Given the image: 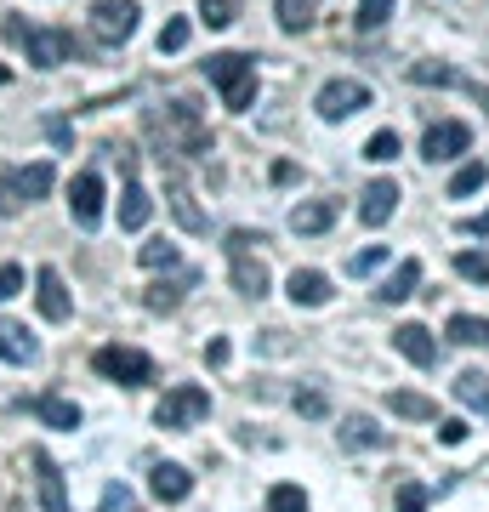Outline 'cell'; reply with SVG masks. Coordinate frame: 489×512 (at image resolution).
I'll list each match as a JSON object with an SVG mask.
<instances>
[{
  "mask_svg": "<svg viewBox=\"0 0 489 512\" xmlns=\"http://www.w3.org/2000/svg\"><path fill=\"white\" fill-rule=\"evenodd\" d=\"M97 376H109V382H120V387H143V382H154V359L148 353H137V348H97Z\"/></svg>",
  "mask_w": 489,
  "mask_h": 512,
  "instance_id": "6",
  "label": "cell"
},
{
  "mask_svg": "<svg viewBox=\"0 0 489 512\" xmlns=\"http://www.w3.org/2000/svg\"><path fill=\"white\" fill-rule=\"evenodd\" d=\"M268 512H308V495L296 484H273L268 490Z\"/></svg>",
  "mask_w": 489,
  "mask_h": 512,
  "instance_id": "32",
  "label": "cell"
},
{
  "mask_svg": "<svg viewBox=\"0 0 489 512\" xmlns=\"http://www.w3.org/2000/svg\"><path fill=\"white\" fill-rule=\"evenodd\" d=\"M143 268H154V274H160V268H177V245H171V239H154V245H143Z\"/></svg>",
  "mask_w": 489,
  "mask_h": 512,
  "instance_id": "35",
  "label": "cell"
},
{
  "mask_svg": "<svg viewBox=\"0 0 489 512\" xmlns=\"http://www.w3.org/2000/svg\"><path fill=\"white\" fill-rule=\"evenodd\" d=\"M342 444H347V450H387L393 439H387V433H381L370 416H353V421L342 427Z\"/></svg>",
  "mask_w": 489,
  "mask_h": 512,
  "instance_id": "22",
  "label": "cell"
},
{
  "mask_svg": "<svg viewBox=\"0 0 489 512\" xmlns=\"http://www.w3.org/2000/svg\"><path fill=\"white\" fill-rule=\"evenodd\" d=\"M228 353H234V348H228L222 336H211V342H205V365H211V370H222V365H228Z\"/></svg>",
  "mask_w": 489,
  "mask_h": 512,
  "instance_id": "45",
  "label": "cell"
},
{
  "mask_svg": "<svg viewBox=\"0 0 489 512\" xmlns=\"http://www.w3.org/2000/svg\"><path fill=\"white\" fill-rule=\"evenodd\" d=\"M484 183H489V165H484V160H467V165L450 177V200H467V194H478Z\"/></svg>",
  "mask_w": 489,
  "mask_h": 512,
  "instance_id": "28",
  "label": "cell"
},
{
  "mask_svg": "<svg viewBox=\"0 0 489 512\" xmlns=\"http://www.w3.org/2000/svg\"><path fill=\"white\" fill-rule=\"evenodd\" d=\"M143 308H148V313H177V308H182V285H148V291H143Z\"/></svg>",
  "mask_w": 489,
  "mask_h": 512,
  "instance_id": "30",
  "label": "cell"
},
{
  "mask_svg": "<svg viewBox=\"0 0 489 512\" xmlns=\"http://www.w3.org/2000/svg\"><path fill=\"white\" fill-rule=\"evenodd\" d=\"M148 211H154V200L143 194V183H126V194H120V228H148Z\"/></svg>",
  "mask_w": 489,
  "mask_h": 512,
  "instance_id": "23",
  "label": "cell"
},
{
  "mask_svg": "<svg viewBox=\"0 0 489 512\" xmlns=\"http://www.w3.org/2000/svg\"><path fill=\"white\" fill-rule=\"evenodd\" d=\"M6 80H12V69H6V63H0V86H6Z\"/></svg>",
  "mask_w": 489,
  "mask_h": 512,
  "instance_id": "48",
  "label": "cell"
},
{
  "mask_svg": "<svg viewBox=\"0 0 489 512\" xmlns=\"http://www.w3.org/2000/svg\"><path fill=\"white\" fill-rule=\"evenodd\" d=\"M290 302H296V308H325L330 279L319 274V268H296V274H290Z\"/></svg>",
  "mask_w": 489,
  "mask_h": 512,
  "instance_id": "17",
  "label": "cell"
},
{
  "mask_svg": "<svg viewBox=\"0 0 489 512\" xmlns=\"http://www.w3.org/2000/svg\"><path fill=\"white\" fill-rule=\"evenodd\" d=\"M205 416H211V393L194 387V382L171 387L160 399V410H154V421H160L165 433H182V427H194V421H205Z\"/></svg>",
  "mask_w": 489,
  "mask_h": 512,
  "instance_id": "4",
  "label": "cell"
},
{
  "mask_svg": "<svg viewBox=\"0 0 489 512\" xmlns=\"http://www.w3.org/2000/svg\"><path fill=\"white\" fill-rule=\"evenodd\" d=\"M455 399L467 404V410H484L489 416V376L484 370H461V376H455Z\"/></svg>",
  "mask_w": 489,
  "mask_h": 512,
  "instance_id": "24",
  "label": "cell"
},
{
  "mask_svg": "<svg viewBox=\"0 0 489 512\" xmlns=\"http://www.w3.org/2000/svg\"><path fill=\"white\" fill-rule=\"evenodd\" d=\"M393 23V0H359V29H381Z\"/></svg>",
  "mask_w": 489,
  "mask_h": 512,
  "instance_id": "40",
  "label": "cell"
},
{
  "mask_svg": "<svg viewBox=\"0 0 489 512\" xmlns=\"http://www.w3.org/2000/svg\"><path fill=\"white\" fill-rule=\"evenodd\" d=\"M35 302H40V319H52V325H63V319L74 313L69 285H63L57 268H40V274H35Z\"/></svg>",
  "mask_w": 489,
  "mask_h": 512,
  "instance_id": "10",
  "label": "cell"
},
{
  "mask_svg": "<svg viewBox=\"0 0 489 512\" xmlns=\"http://www.w3.org/2000/svg\"><path fill=\"white\" fill-rule=\"evenodd\" d=\"M330 222H336V205L330 200H308V205L290 211V228H296V234H325Z\"/></svg>",
  "mask_w": 489,
  "mask_h": 512,
  "instance_id": "20",
  "label": "cell"
},
{
  "mask_svg": "<svg viewBox=\"0 0 489 512\" xmlns=\"http://www.w3.org/2000/svg\"><path fill=\"white\" fill-rule=\"evenodd\" d=\"M234 291L239 296H268V262L262 256H234Z\"/></svg>",
  "mask_w": 489,
  "mask_h": 512,
  "instance_id": "18",
  "label": "cell"
},
{
  "mask_svg": "<svg viewBox=\"0 0 489 512\" xmlns=\"http://www.w3.org/2000/svg\"><path fill=\"white\" fill-rule=\"evenodd\" d=\"M461 234H489V211H484V217H467V222H461Z\"/></svg>",
  "mask_w": 489,
  "mask_h": 512,
  "instance_id": "47",
  "label": "cell"
},
{
  "mask_svg": "<svg viewBox=\"0 0 489 512\" xmlns=\"http://www.w3.org/2000/svg\"><path fill=\"white\" fill-rule=\"evenodd\" d=\"M290 404H296V416H308V421H325L330 416V399L319 393V387H296V399H290Z\"/></svg>",
  "mask_w": 489,
  "mask_h": 512,
  "instance_id": "31",
  "label": "cell"
},
{
  "mask_svg": "<svg viewBox=\"0 0 489 512\" xmlns=\"http://www.w3.org/2000/svg\"><path fill=\"white\" fill-rule=\"evenodd\" d=\"M137 18H143L137 0H97L91 6V35L103 40V46H126L137 35Z\"/></svg>",
  "mask_w": 489,
  "mask_h": 512,
  "instance_id": "5",
  "label": "cell"
},
{
  "mask_svg": "<svg viewBox=\"0 0 489 512\" xmlns=\"http://www.w3.org/2000/svg\"><path fill=\"white\" fill-rule=\"evenodd\" d=\"M399 512H427V484H399Z\"/></svg>",
  "mask_w": 489,
  "mask_h": 512,
  "instance_id": "42",
  "label": "cell"
},
{
  "mask_svg": "<svg viewBox=\"0 0 489 512\" xmlns=\"http://www.w3.org/2000/svg\"><path fill=\"white\" fill-rule=\"evenodd\" d=\"M69 211H74L80 228H97V222H103V177H97V171H80L69 183Z\"/></svg>",
  "mask_w": 489,
  "mask_h": 512,
  "instance_id": "9",
  "label": "cell"
},
{
  "mask_svg": "<svg viewBox=\"0 0 489 512\" xmlns=\"http://www.w3.org/2000/svg\"><path fill=\"white\" fill-rule=\"evenodd\" d=\"M171 211H177V222L188 228V234H205V211L194 205V194H188L182 183H171Z\"/></svg>",
  "mask_w": 489,
  "mask_h": 512,
  "instance_id": "27",
  "label": "cell"
},
{
  "mask_svg": "<svg viewBox=\"0 0 489 512\" xmlns=\"http://www.w3.org/2000/svg\"><path fill=\"white\" fill-rule=\"evenodd\" d=\"M393 416H404V421H438V404L421 399V393H393Z\"/></svg>",
  "mask_w": 489,
  "mask_h": 512,
  "instance_id": "29",
  "label": "cell"
},
{
  "mask_svg": "<svg viewBox=\"0 0 489 512\" xmlns=\"http://www.w3.org/2000/svg\"><path fill=\"white\" fill-rule=\"evenodd\" d=\"M0 359H6V365H35L40 342L29 336V325H18V319H0Z\"/></svg>",
  "mask_w": 489,
  "mask_h": 512,
  "instance_id": "13",
  "label": "cell"
},
{
  "mask_svg": "<svg viewBox=\"0 0 489 512\" xmlns=\"http://www.w3.org/2000/svg\"><path fill=\"white\" fill-rule=\"evenodd\" d=\"M23 211V200H18V188H12V171L0 177V217H18Z\"/></svg>",
  "mask_w": 489,
  "mask_h": 512,
  "instance_id": "43",
  "label": "cell"
},
{
  "mask_svg": "<svg viewBox=\"0 0 489 512\" xmlns=\"http://www.w3.org/2000/svg\"><path fill=\"white\" fill-rule=\"evenodd\" d=\"M381 262H387V245H364V251L353 256V262H347V274H353V279H364V274H376Z\"/></svg>",
  "mask_w": 489,
  "mask_h": 512,
  "instance_id": "39",
  "label": "cell"
},
{
  "mask_svg": "<svg viewBox=\"0 0 489 512\" xmlns=\"http://www.w3.org/2000/svg\"><path fill=\"white\" fill-rule=\"evenodd\" d=\"M234 18H239V0H200V23H211V29H228Z\"/></svg>",
  "mask_w": 489,
  "mask_h": 512,
  "instance_id": "33",
  "label": "cell"
},
{
  "mask_svg": "<svg viewBox=\"0 0 489 512\" xmlns=\"http://www.w3.org/2000/svg\"><path fill=\"white\" fill-rule=\"evenodd\" d=\"M273 12H279V29H308L313 18H319V0H273Z\"/></svg>",
  "mask_w": 489,
  "mask_h": 512,
  "instance_id": "26",
  "label": "cell"
},
{
  "mask_svg": "<svg viewBox=\"0 0 489 512\" xmlns=\"http://www.w3.org/2000/svg\"><path fill=\"white\" fill-rule=\"evenodd\" d=\"M438 444H467V421H461V416L438 421Z\"/></svg>",
  "mask_w": 489,
  "mask_h": 512,
  "instance_id": "44",
  "label": "cell"
},
{
  "mask_svg": "<svg viewBox=\"0 0 489 512\" xmlns=\"http://www.w3.org/2000/svg\"><path fill=\"white\" fill-rule=\"evenodd\" d=\"M399 211V183L393 177H376V183L364 188V200H359V217L370 222V228H381V222Z\"/></svg>",
  "mask_w": 489,
  "mask_h": 512,
  "instance_id": "12",
  "label": "cell"
},
{
  "mask_svg": "<svg viewBox=\"0 0 489 512\" xmlns=\"http://www.w3.org/2000/svg\"><path fill=\"white\" fill-rule=\"evenodd\" d=\"M416 285H421V262H416V256H404L399 274L387 279L376 296H381V302H410V296H416Z\"/></svg>",
  "mask_w": 489,
  "mask_h": 512,
  "instance_id": "21",
  "label": "cell"
},
{
  "mask_svg": "<svg viewBox=\"0 0 489 512\" xmlns=\"http://www.w3.org/2000/svg\"><path fill=\"white\" fill-rule=\"evenodd\" d=\"M148 131L160 143V160L165 154H211V126H205V114L194 97H177L160 114H148Z\"/></svg>",
  "mask_w": 489,
  "mask_h": 512,
  "instance_id": "1",
  "label": "cell"
},
{
  "mask_svg": "<svg viewBox=\"0 0 489 512\" xmlns=\"http://www.w3.org/2000/svg\"><path fill=\"white\" fill-rule=\"evenodd\" d=\"M205 74H211V86L222 92V103L234 114H245L256 103V57L245 52H217L211 63H205Z\"/></svg>",
  "mask_w": 489,
  "mask_h": 512,
  "instance_id": "2",
  "label": "cell"
},
{
  "mask_svg": "<svg viewBox=\"0 0 489 512\" xmlns=\"http://www.w3.org/2000/svg\"><path fill=\"white\" fill-rule=\"evenodd\" d=\"M6 40H12V46H23L35 69H57V63H69V57L80 52L69 29H29L23 18H12V23H6Z\"/></svg>",
  "mask_w": 489,
  "mask_h": 512,
  "instance_id": "3",
  "label": "cell"
},
{
  "mask_svg": "<svg viewBox=\"0 0 489 512\" xmlns=\"http://www.w3.org/2000/svg\"><path fill=\"white\" fill-rule=\"evenodd\" d=\"M472 148V131L461 126V120H438V126H427V137H421V160H455V154H467Z\"/></svg>",
  "mask_w": 489,
  "mask_h": 512,
  "instance_id": "8",
  "label": "cell"
},
{
  "mask_svg": "<svg viewBox=\"0 0 489 512\" xmlns=\"http://www.w3.org/2000/svg\"><path fill=\"white\" fill-rule=\"evenodd\" d=\"M450 342H461V348H489V319H478V313H455L450 319Z\"/></svg>",
  "mask_w": 489,
  "mask_h": 512,
  "instance_id": "25",
  "label": "cell"
},
{
  "mask_svg": "<svg viewBox=\"0 0 489 512\" xmlns=\"http://www.w3.org/2000/svg\"><path fill=\"white\" fill-rule=\"evenodd\" d=\"M29 410H35L46 427H57V433H74V427H80V404L63 399V393H40V399H29Z\"/></svg>",
  "mask_w": 489,
  "mask_h": 512,
  "instance_id": "15",
  "label": "cell"
},
{
  "mask_svg": "<svg viewBox=\"0 0 489 512\" xmlns=\"http://www.w3.org/2000/svg\"><path fill=\"white\" fill-rule=\"evenodd\" d=\"M148 490L160 495V501H188V495H194V473L177 467V461H160V467L148 473Z\"/></svg>",
  "mask_w": 489,
  "mask_h": 512,
  "instance_id": "14",
  "label": "cell"
},
{
  "mask_svg": "<svg viewBox=\"0 0 489 512\" xmlns=\"http://www.w3.org/2000/svg\"><path fill=\"white\" fill-rule=\"evenodd\" d=\"M313 109H319L330 126H336V120H347V114L370 109V86H364V80H330L325 92H319V103H313Z\"/></svg>",
  "mask_w": 489,
  "mask_h": 512,
  "instance_id": "7",
  "label": "cell"
},
{
  "mask_svg": "<svg viewBox=\"0 0 489 512\" xmlns=\"http://www.w3.org/2000/svg\"><path fill=\"white\" fill-rule=\"evenodd\" d=\"M46 131H52V143H57V148H69V143H74V126H69V120H52Z\"/></svg>",
  "mask_w": 489,
  "mask_h": 512,
  "instance_id": "46",
  "label": "cell"
},
{
  "mask_svg": "<svg viewBox=\"0 0 489 512\" xmlns=\"http://www.w3.org/2000/svg\"><path fill=\"white\" fill-rule=\"evenodd\" d=\"M12 188H18V200H46L52 194V165H18L12 171Z\"/></svg>",
  "mask_w": 489,
  "mask_h": 512,
  "instance_id": "19",
  "label": "cell"
},
{
  "mask_svg": "<svg viewBox=\"0 0 489 512\" xmlns=\"http://www.w3.org/2000/svg\"><path fill=\"white\" fill-rule=\"evenodd\" d=\"M393 348H399L410 365H421V370L438 359V342L427 336V325H399V330H393Z\"/></svg>",
  "mask_w": 489,
  "mask_h": 512,
  "instance_id": "16",
  "label": "cell"
},
{
  "mask_svg": "<svg viewBox=\"0 0 489 512\" xmlns=\"http://www.w3.org/2000/svg\"><path fill=\"white\" fill-rule=\"evenodd\" d=\"M410 80H421V86H461V74L444 69V63H416V69H410Z\"/></svg>",
  "mask_w": 489,
  "mask_h": 512,
  "instance_id": "36",
  "label": "cell"
},
{
  "mask_svg": "<svg viewBox=\"0 0 489 512\" xmlns=\"http://www.w3.org/2000/svg\"><path fill=\"white\" fill-rule=\"evenodd\" d=\"M35 461V484H40V512H69V490H63V473L46 450H29Z\"/></svg>",
  "mask_w": 489,
  "mask_h": 512,
  "instance_id": "11",
  "label": "cell"
},
{
  "mask_svg": "<svg viewBox=\"0 0 489 512\" xmlns=\"http://www.w3.org/2000/svg\"><path fill=\"white\" fill-rule=\"evenodd\" d=\"M364 160H376V165L399 160V131H376V137L364 143Z\"/></svg>",
  "mask_w": 489,
  "mask_h": 512,
  "instance_id": "34",
  "label": "cell"
},
{
  "mask_svg": "<svg viewBox=\"0 0 489 512\" xmlns=\"http://www.w3.org/2000/svg\"><path fill=\"white\" fill-rule=\"evenodd\" d=\"M188 35H194V23H188V18H171V23L160 29V57H165V52H182V46H188Z\"/></svg>",
  "mask_w": 489,
  "mask_h": 512,
  "instance_id": "38",
  "label": "cell"
},
{
  "mask_svg": "<svg viewBox=\"0 0 489 512\" xmlns=\"http://www.w3.org/2000/svg\"><path fill=\"white\" fill-rule=\"evenodd\" d=\"M455 274H461V279H472V285H489V256L461 251V256H455Z\"/></svg>",
  "mask_w": 489,
  "mask_h": 512,
  "instance_id": "37",
  "label": "cell"
},
{
  "mask_svg": "<svg viewBox=\"0 0 489 512\" xmlns=\"http://www.w3.org/2000/svg\"><path fill=\"white\" fill-rule=\"evenodd\" d=\"M12 296H23V268H18V262H6V268H0V302H12Z\"/></svg>",
  "mask_w": 489,
  "mask_h": 512,
  "instance_id": "41",
  "label": "cell"
}]
</instances>
